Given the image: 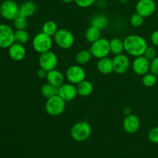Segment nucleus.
Segmentation results:
<instances>
[{
	"instance_id": "f257e3e1",
	"label": "nucleus",
	"mask_w": 158,
	"mask_h": 158,
	"mask_svg": "<svg viewBox=\"0 0 158 158\" xmlns=\"http://www.w3.org/2000/svg\"><path fill=\"white\" fill-rule=\"evenodd\" d=\"M124 51L134 57L143 56L147 48L148 42L143 37L139 35H129L123 40Z\"/></svg>"
},
{
	"instance_id": "f03ea898",
	"label": "nucleus",
	"mask_w": 158,
	"mask_h": 158,
	"mask_svg": "<svg viewBox=\"0 0 158 158\" xmlns=\"http://www.w3.org/2000/svg\"><path fill=\"white\" fill-rule=\"evenodd\" d=\"M92 134V127L86 121H79L72 127L70 135L77 142H83L88 140Z\"/></svg>"
},
{
	"instance_id": "7ed1b4c3",
	"label": "nucleus",
	"mask_w": 158,
	"mask_h": 158,
	"mask_svg": "<svg viewBox=\"0 0 158 158\" xmlns=\"http://www.w3.org/2000/svg\"><path fill=\"white\" fill-rule=\"evenodd\" d=\"M66 108V101L63 100L58 94L46 99L45 110L49 115L52 117L60 116L64 112Z\"/></svg>"
},
{
	"instance_id": "20e7f679",
	"label": "nucleus",
	"mask_w": 158,
	"mask_h": 158,
	"mask_svg": "<svg viewBox=\"0 0 158 158\" xmlns=\"http://www.w3.org/2000/svg\"><path fill=\"white\" fill-rule=\"evenodd\" d=\"M52 43L53 42H52V36H49L43 32L37 33L33 37L32 42L33 49L40 54L51 50Z\"/></svg>"
},
{
	"instance_id": "39448f33",
	"label": "nucleus",
	"mask_w": 158,
	"mask_h": 158,
	"mask_svg": "<svg viewBox=\"0 0 158 158\" xmlns=\"http://www.w3.org/2000/svg\"><path fill=\"white\" fill-rule=\"evenodd\" d=\"M56 44L63 49H69L75 43V38L72 32L66 29H60L53 36Z\"/></svg>"
},
{
	"instance_id": "423d86ee",
	"label": "nucleus",
	"mask_w": 158,
	"mask_h": 158,
	"mask_svg": "<svg viewBox=\"0 0 158 158\" xmlns=\"http://www.w3.org/2000/svg\"><path fill=\"white\" fill-rule=\"evenodd\" d=\"M89 50H90L93 56L98 60L107 57L110 53V40L106 38L99 39L98 40L91 44Z\"/></svg>"
},
{
	"instance_id": "0eeeda50",
	"label": "nucleus",
	"mask_w": 158,
	"mask_h": 158,
	"mask_svg": "<svg viewBox=\"0 0 158 158\" xmlns=\"http://www.w3.org/2000/svg\"><path fill=\"white\" fill-rule=\"evenodd\" d=\"M65 77L69 83L77 85L80 82L86 80V73L81 65H73L66 69Z\"/></svg>"
},
{
	"instance_id": "6e6552de",
	"label": "nucleus",
	"mask_w": 158,
	"mask_h": 158,
	"mask_svg": "<svg viewBox=\"0 0 158 158\" xmlns=\"http://www.w3.org/2000/svg\"><path fill=\"white\" fill-rule=\"evenodd\" d=\"M39 65L40 68L49 72L56 68L58 65V57L55 52L51 50L43 52L40 54L39 57Z\"/></svg>"
},
{
	"instance_id": "1a4fd4ad",
	"label": "nucleus",
	"mask_w": 158,
	"mask_h": 158,
	"mask_svg": "<svg viewBox=\"0 0 158 158\" xmlns=\"http://www.w3.org/2000/svg\"><path fill=\"white\" fill-rule=\"evenodd\" d=\"M19 14V6L14 0H6L1 4V15L6 20H12Z\"/></svg>"
},
{
	"instance_id": "9d476101",
	"label": "nucleus",
	"mask_w": 158,
	"mask_h": 158,
	"mask_svg": "<svg viewBox=\"0 0 158 158\" xmlns=\"http://www.w3.org/2000/svg\"><path fill=\"white\" fill-rule=\"evenodd\" d=\"M15 43V31L7 24H0V48L6 49Z\"/></svg>"
},
{
	"instance_id": "9b49d317",
	"label": "nucleus",
	"mask_w": 158,
	"mask_h": 158,
	"mask_svg": "<svg viewBox=\"0 0 158 158\" xmlns=\"http://www.w3.org/2000/svg\"><path fill=\"white\" fill-rule=\"evenodd\" d=\"M150 65H151V60L146 58L144 56H140L134 57V60H133L131 64V67L134 73L143 77V75L149 73Z\"/></svg>"
},
{
	"instance_id": "f8f14e48",
	"label": "nucleus",
	"mask_w": 158,
	"mask_h": 158,
	"mask_svg": "<svg viewBox=\"0 0 158 158\" xmlns=\"http://www.w3.org/2000/svg\"><path fill=\"white\" fill-rule=\"evenodd\" d=\"M136 12L143 18L149 17L155 12L157 4L154 0H139L136 4Z\"/></svg>"
},
{
	"instance_id": "ddd939ff",
	"label": "nucleus",
	"mask_w": 158,
	"mask_h": 158,
	"mask_svg": "<svg viewBox=\"0 0 158 158\" xmlns=\"http://www.w3.org/2000/svg\"><path fill=\"white\" fill-rule=\"evenodd\" d=\"M114 71L118 74H123L128 71L131 67V61L126 54L116 55L113 59Z\"/></svg>"
},
{
	"instance_id": "4468645a",
	"label": "nucleus",
	"mask_w": 158,
	"mask_h": 158,
	"mask_svg": "<svg viewBox=\"0 0 158 158\" xmlns=\"http://www.w3.org/2000/svg\"><path fill=\"white\" fill-rule=\"evenodd\" d=\"M57 94L66 102L71 101L76 98L77 95H78L77 86L71 83H63L58 88Z\"/></svg>"
},
{
	"instance_id": "2eb2a0df",
	"label": "nucleus",
	"mask_w": 158,
	"mask_h": 158,
	"mask_svg": "<svg viewBox=\"0 0 158 158\" xmlns=\"http://www.w3.org/2000/svg\"><path fill=\"white\" fill-rule=\"evenodd\" d=\"M140 119L137 115L131 114L125 117L123 122V127L127 133L135 134L140 129Z\"/></svg>"
},
{
	"instance_id": "dca6fc26",
	"label": "nucleus",
	"mask_w": 158,
	"mask_h": 158,
	"mask_svg": "<svg viewBox=\"0 0 158 158\" xmlns=\"http://www.w3.org/2000/svg\"><path fill=\"white\" fill-rule=\"evenodd\" d=\"M9 55L12 60L16 62L24 60L26 55V49L24 45L19 43H14L9 48Z\"/></svg>"
},
{
	"instance_id": "f3484780",
	"label": "nucleus",
	"mask_w": 158,
	"mask_h": 158,
	"mask_svg": "<svg viewBox=\"0 0 158 158\" xmlns=\"http://www.w3.org/2000/svg\"><path fill=\"white\" fill-rule=\"evenodd\" d=\"M65 77H66L63 75V73L61 71L55 69L49 71L47 73L46 80L47 81V83H50L52 86L59 88L60 86H62L64 83Z\"/></svg>"
},
{
	"instance_id": "a211bd4d",
	"label": "nucleus",
	"mask_w": 158,
	"mask_h": 158,
	"mask_svg": "<svg viewBox=\"0 0 158 158\" xmlns=\"http://www.w3.org/2000/svg\"><path fill=\"white\" fill-rule=\"evenodd\" d=\"M97 67L99 72L104 75H108L114 72V65H113V59L109 57H104L98 60L97 63Z\"/></svg>"
},
{
	"instance_id": "6ab92c4d",
	"label": "nucleus",
	"mask_w": 158,
	"mask_h": 158,
	"mask_svg": "<svg viewBox=\"0 0 158 158\" xmlns=\"http://www.w3.org/2000/svg\"><path fill=\"white\" fill-rule=\"evenodd\" d=\"M36 9V5L34 2L27 0L22 3L21 6H19V13L26 18H29L35 13Z\"/></svg>"
},
{
	"instance_id": "aec40b11",
	"label": "nucleus",
	"mask_w": 158,
	"mask_h": 158,
	"mask_svg": "<svg viewBox=\"0 0 158 158\" xmlns=\"http://www.w3.org/2000/svg\"><path fill=\"white\" fill-rule=\"evenodd\" d=\"M77 94L80 97H86L90 95L94 91V85L89 80H84L77 85Z\"/></svg>"
},
{
	"instance_id": "412c9836",
	"label": "nucleus",
	"mask_w": 158,
	"mask_h": 158,
	"mask_svg": "<svg viewBox=\"0 0 158 158\" xmlns=\"http://www.w3.org/2000/svg\"><path fill=\"white\" fill-rule=\"evenodd\" d=\"M90 25L102 30V29H106L108 26L109 19L104 14H97L91 18Z\"/></svg>"
},
{
	"instance_id": "4be33fe9",
	"label": "nucleus",
	"mask_w": 158,
	"mask_h": 158,
	"mask_svg": "<svg viewBox=\"0 0 158 158\" xmlns=\"http://www.w3.org/2000/svg\"><path fill=\"white\" fill-rule=\"evenodd\" d=\"M85 38L86 41L92 44L94 42L101 38V30L90 25V26L87 28L85 32Z\"/></svg>"
},
{
	"instance_id": "5701e85b",
	"label": "nucleus",
	"mask_w": 158,
	"mask_h": 158,
	"mask_svg": "<svg viewBox=\"0 0 158 158\" xmlns=\"http://www.w3.org/2000/svg\"><path fill=\"white\" fill-rule=\"evenodd\" d=\"M110 52L114 55H119L123 53L124 51V43L123 40L120 38H114L110 41Z\"/></svg>"
},
{
	"instance_id": "b1692460",
	"label": "nucleus",
	"mask_w": 158,
	"mask_h": 158,
	"mask_svg": "<svg viewBox=\"0 0 158 158\" xmlns=\"http://www.w3.org/2000/svg\"><path fill=\"white\" fill-rule=\"evenodd\" d=\"M93 55L89 49H82L76 55V61L79 65H85L89 63Z\"/></svg>"
},
{
	"instance_id": "393cba45",
	"label": "nucleus",
	"mask_w": 158,
	"mask_h": 158,
	"mask_svg": "<svg viewBox=\"0 0 158 158\" xmlns=\"http://www.w3.org/2000/svg\"><path fill=\"white\" fill-rule=\"evenodd\" d=\"M58 26L57 24L52 20H49L43 23L42 26V32H44L46 35L49 36H54L56 32L58 31Z\"/></svg>"
},
{
	"instance_id": "a878e982",
	"label": "nucleus",
	"mask_w": 158,
	"mask_h": 158,
	"mask_svg": "<svg viewBox=\"0 0 158 158\" xmlns=\"http://www.w3.org/2000/svg\"><path fill=\"white\" fill-rule=\"evenodd\" d=\"M40 92H41V94L43 97H45L46 99H49L53 96L56 95L57 93H58V88L52 86L50 83H45L42 86Z\"/></svg>"
},
{
	"instance_id": "bb28decb",
	"label": "nucleus",
	"mask_w": 158,
	"mask_h": 158,
	"mask_svg": "<svg viewBox=\"0 0 158 158\" xmlns=\"http://www.w3.org/2000/svg\"><path fill=\"white\" fill-rule=\"evenodd\" d=\"M29 35L26 29H18L15 32V43L26 44L29 42Z\"/></svg>"
},
{
	"instance_id": "cd10ccee",
	"label": "nucleus",
	"mask_w": 158,
	"mask_h": 158,
	"mask_svg": "<svg viewBox=\"0 0 158 158\" xmlns=\"http://www.w3.org/2000/svg\"><path fill=\"white\" fill-rule=\"evenodd\" d=\"M13 25L14 27L16 29V30H18V29H26L28 26L27 18L19 13L14 19Z\"/></svg>"
},
{
	"instance_id": "c85d7f7f",
	"label": "nucleus",
	"mask_w": 158,
	"mask_h": 158,
	"mask_svg": "<svg viewBox=\"0 0 158 158\" xmlns=\"http://www.w3.org/2000/svg\"><path fill=\"white\" fill-rule=\"evenodd\" d=\"M157 76L154 75L152 73H148L143 76L142 83L147 87H152L157 83Z\"/></svg>"
},
{
	"instance_id": "c756f323",
	"label": "nucleus",
	"mask_w": 158,
	"mask_h": 158,
	"mask_svg": "<svg viewBox=\"0 0 158 158\" xmlns=\"http://www.w3.org/2000/svg\"><path fill=\"white\" fill-rule=\"evenodd\" d=\"M143 19H144V18L141 15L136 12L131 15V19H130V23H131V26H134V27H140L143 25Z\"/></svg>"
},
{
	"instance_id": "7c9ffc66",
	"label": "nucleus",
	"mask_w": 158,
	"mask_h": 158,
	"mask_svg": "<svg viewBox=\"0 0 158 158\" xmlns=\"http://www.w3.org/2000/svg\"><path fill=\"white\" fill-rule=\"evenodd\" d=\"M157 49H156L154 46H148V47L147 48L146 51H145L144 54H143V56H144L146 58H148L149 60H152L153 59L157 57Z\"/></svg>"
},
{
	"instance_id": "2f4dec72",
	"label": "nucleus",
	"mask_w": 158,
	"mask_h": 158,
	"mask_svg": "<svg viewBox=\"0 0 158 158\" xmlns=\"http://www.w3.org/2000/svg\"><path fill=\"white\" fill-rule=\"evenodd\" d=\"M148 139L150 141L155 144H158V127L152 128L148 133Z\"/></svg>"
},
{
	"instance_id": "473e14b6",
	"label": "nucleus",
	"mask_w": 158,
	"mask_h": 158,
	"mask_svg": "<svg viewBox=\"0 0 158 158\" xmlns=\"http://www.w3.org/2000/svg\"><path fill=\"white\" fill-rule=\"evenodd\" d=\"M97 0H74L76 4L80 8H89L92 6Z\"/></svg>"
},
{
	"instance_id": "72a5a7b5",
	"label": "nucleus",
	"mask_w": 158,
	"mask_h": 158,
	"mask_svg": "<svg viewBox=\"0 0 158 158\" xmlns=\"http://www.w3.org/2000/svg\"><path fill=\"white\" fill-rule=\"evenodd\" d=\"M150 72L154 73L157 77L158 76V56L155 57L151 60V65H150Z\"/></svg>"
},
{
	"instance_id": "f704fd0d",
	"label": "nucleus",
	"mask_w": 158,
	"mask_h": 158,
	"mask_svg": "<svg viewBox=\"0 0 158 158\" xmlns=\"http://www.w3.org/2000/svg\"><path fill=\"white\" fill-rule=\"evenodd\" d=\"M151 43L155 46H158V29L154 31L151 36Z\"/></svg>"
},
{
	"instance_id": "c9c22d12",
	"label": "nucleus",
	"mask_w": 158,
	"mask_h": 158,
	"mask_svg": "<svg viewBox=\"0 0 158 158\" xmlns=\"http://www.w3.org/2000/svg\"><path fill=\"white\" fill-rule=\"evenodd\" d=\"M47 73L48 72L46 70L40 68L38 70V72H37V77L40 79H46V76H47Z\"/></svg>"
},
{
	"instance_id": "e433bc0d",
	"label": "nucleus",
	"mask_w": 158,
	"mask_h": 158,
	"mask_svg": "<svg viewBox=\"0 0 158 158\" xmlns=\"http://www.w3.org/2000/svg\"><path fill=\"white\" fill-rule=\"evenodd\" d=\"M123 114H125V116H127L129 114H131V110L130 107H125L124 110H123Z\"/></svg>"
},
{
	"instance_id": "4c0bfd02",
	"label": "nucleus",
	"mask_w": 158,
	"mask_h": 158,
	"mask_svg": "<svg viewBox=\"0 0 158 158\" xmlns=\"http://www.w3.org/2000/svg\"><path fill=\"white\" fill-rule=\"evenodd\" d=\"M62 1L65 3H71L73 2H74V0H62Z\"/></svg>"
},
{
	"instance_id": "58836bf2",
	"label": "nucleus",
	"mask_w": 158,
	"mask_h": 158,
	"mask_svg": "<svg viewBox=\"0 0 158 158\" xmlns=\"http://www.w3.org/2000/svg\"><path fill=\"white\" fill-rule=\"evenodd\" d=\"M119 1H120V2L121 3V4H126L128 2V0H119Z\"/></svg>"
},
{
	"instance_id": "ea45409f",
	"label": "nucleus",
	"mask_w": 158,
	"mask_h": 158,
	"mask_svg": "<svg viewBox=\"0 0 158 158\" xmlns=\"http://www.w3.org/2000/svg\"><path fill=\"white\" fill-rule=\"evenodd\" d=\"M0 15H1V4H0Z\"/></svg>"
}]
</instances>
